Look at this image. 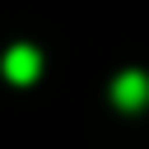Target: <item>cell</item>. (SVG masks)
Segmentation results:
<instances>
[{
    "instance_id": "1",
    "label": "cell",
    "mask_w": 149,
    "mask_h": 149,
    "mask_svg": "<svg viewBox=\"0 0 149 149\" xmlns=\"http://www.w3.org/2000/svg\"><path fill=\"white\" fill-rule=\"evenodd\" d=\"M112 102H116V107H140V102H149V79H144L140 70L121 74V79L112 84Z\"/></svg>"
},
{
    "instance_id": "2",
    "label": "cell",
    "mask_w": 149,
    "mask_h": 149,
    "mask_svg": "<svg viewBox=\"0 0 149 149\" xmlns=\"http://www.w3.org/2000/svg\"><path fill=\"white\" fill-rule=\"evenodd\" d=\"M37 70H42V56H37L33 47H14V51L5 56V74H9L14 84H28V79H37Z\"/></svg>"
}]
</instances>
